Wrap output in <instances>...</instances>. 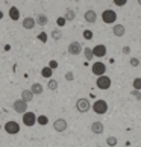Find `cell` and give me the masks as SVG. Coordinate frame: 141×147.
I'll return each mask as SVG.
<instances>
[{
    "mask_svg": "<svg viewBox=\"0 0 141 147\" xmlns=\"http://www.w3.org/2000/svg\"><path fill=\"white\" fill-rule=\"evenodd\" d=\"M0 129H2V124H0Z\"/></svg>",
    "mask_w": 141,
    "mask_h": 147,
    "instance_id": "f35d334b",
    "label": "cell"
},
{
    "mask_svg": "<svg viewBox=\"0 0 141 147\" xmlns=\"http://www.w3.org/2000/svg\"><path fill=\"white\" fill-rule=\"evenodd\" d=\"M5 132L9 135H17L20 132V124L17 121H14V120H11V121L5 123Z\"/></svg>",
    "mask_w": 141,
    "mask_h": 147,
    "instance_id": "277c9868",
    "label": "cell"
},
{
    "mask_svg": "<svg viewBox=\"0 0 141 147\" xmlns=\"http://www.w3.org/2000/svg\"><path fill=\"white\" fill-rule=\"evenodd\" d=\"M90 108H91V103L88 99H85V97H82V99H79L78 102H76V109H78L79 112H88L90 111Z\"/></svg>",
    "mask_w": 141,
    "mask_h": 147,
    "instance_id": "5b68a950",
    "label": "cell"
},
{
    "mask_svg": "<svg viewBox=\"0 0 141 147\" xmlns=\"http://www.w3.org/2000/svg\"><path fill=\"white\" fill-rule=\"evenodd\" d=\"M2 18H3V12L0 11V20H2Z\"/></svg>",
    "mask_w": 141,
    "mask_h": 147,
    "instance_id": "8d00e7d4",
    "label": "cell"
},
{
    "mask_svg": "<svg viewBox=\"0 0 141 147\" xmlns=\"http://www.w3.org/2000/svg\"><path fill=\"white\" fill-rule=\"evenodd\" d=\"M64 23H65V18H64V17L58 18V26H64Z\"/></svg>",
    "mask_w": 141,
    "mask_h": 147,
    "instance_id": "d590c367",
    "label": "cell"
},
{
    "mask_svg": "<svg viewBox=\"0 0 141 147\" xmlns=\"http://www.w3.org/2000/svg\"><path fill=\"white\" fill-rule=\"evenodd\" d=\"M111 79L108 78V76L105 74H102V76H97V80H96V85H97V88L99 90H109L111 88Z\"/></svg>",
    "mask_w": 141,
    "mask_h": 147,
    "instance_id": "3957f363",
    "label": "cell"
},
{
    "mask_svg": "<svg viewBox=\"0 0 141 147\" xmlns=\"http://www.w3.org/2000/svg\"><path fill=\"white\" fill-rule=\"evenodd\" d=\"M8 15H9V18L12 20V21H17L20 18V11L17 6H11L9 11H8Z\"/></svg>",
    "mask_w": 141,
    "mask_h": 147,
    "instance_id": "9a60e30c",
    "label": "cell"
},
{
    "mask_svg": "<svg viewBox=\"0 0 141 147\" xmlns=\"http://www.w3.org/2000/svg\"><path fill=\"white\" fill-rule=\"evenodd\" d=\"M35 123H36V115L34 112H28V111H26L23 114V124H24V126H28V127H30V126H34Z\"/></svg>",
    "mask_w": 141,
    "mask_h": 147,
    "instance_id": "52a82bcc",
    "label": "cell"
},
{
    "mask_svg": "<svg viewBox=\"0 0 141 147\" xmlns=\"http://www.w3.org/2000/svg\"><path fill=\"white\" fill-rule=\"evenodd\" d=\"M12 109L17 112V114H24L26 111H28V103H26L24 100L18 99V100H15L12 103Z\"/></svg>",
    "mask_w": 141,
    "mask_h": 147,
    "instance_id": "8992f818",
    "label": "cell"
},
{
    "mask_svg": "<svg viewBox=\"0 0 141 147\" xmlns=\"http://www.w3.org/2000/svg\"><path fill=\"white\" fill-rule=\"evenodd\" d=\"M64 18H65V21H73L76 18V12L73 9H65V14H64Z\"/></svg>",
    "mask_w": 141,
    "mask_h": 147,
    "instance_id": "ffe728a7",
    "label": "cell"
},
{
    "mask_svg": "<svg viewBox=\"0 0 141 147\" xmlns=\"http://www.w3.org/2000/svg\"><path fill=\"white\" fill-rule=\"evenodd\" d=\"M82 52H84V55H85V59H86V61H91V59L94 58V55H93V50H91L90 47H85Z\"/></svg>",
    "mask_w": 141,
    "mask_h": 147,
    "instance_id": "603a6c76",
    "label": "cell"
},
{
    "mask_svg": "<svg viewBox=\"0 0 141 147\" xmlns=\"http://www.w3.org/2000/svg\"><path fill=\"white\" fill-rule=\"evenodd\" d=\"M138 5H140V6H141V0H138Z\"/></svg>",
    "mask_w": 141,
    "mask_h": 147,
    "instance_id": "74e56055",
    "label": "cell"
},
{
    "mask_svg": "<svg viewBox=\"0 0 141 147\" xmlns=\"http://www.w3.org/2000/svg\"><path fill=\"white\" fill-rule=\"evenodd\" d=\"M129 64H131V67H134V68H137L138 65H140V59L138 58H131V61H129Z\"/></svg>",
    "mask_w": 141,
    "mask_h": 147,
    "instance_id": "f1b7e54d",
    "label": "cell"
},
{
    "mask_svg": "<svg viewBox=\"0 0 141 147\" xmlns=\"http://www.w3.org/2000/svg\"><path fill=\"white\" fill-rule=\"evenodd\" d=\"M35 23H36L38 26H41V28L47 26V23H49L47 15H44V14H38V15H36V18H35Z\"/></svg>",
    "mask_w": 141,
    "mask_h": 147,
    "instance_id": "e0dca14e",
    "label": "cell"
},
{
    "mask_svg": "<svg viewBox=\"0 0 141 147\" xmlns=\"http://www.w3.org/2000/svg\"><path fill=\"white\" fill-rule=\"evenodd\" d=\"M58 85H59L58 80L50 78V79H49V82H47V88L50 90V91H56V90H58Z\"/></svg>",
    "mask_w": 141,
    "mask_h": 147,
    "instance_id": "7402d4cb",
    "label": "cell"
},
{
    "mask_svg": "<svg viewBox=\"0 0 141 147\" xmlns=\"http://www.w3.org/2000/svg\"><path fill=\"white\" fill-rule=\"evenodd\" d=\"M65 79H67V80H74V74H73L72 71L65 73Z\"/></svg>",
    "mask_w": 141,
    "mask_h": 147,
    "instance_id": "836d02e7",
    "label": "cell"
},
{
    "mask_svg": "<svg viewBox=\"0 0 141 147\" xmlns=\"http://www.w3.org/2000/svg\"><path fill=\"white\" fill-rule=\"evenodd\" d=\"M91 50H93V55L97 56V58H103L106 55V46H103V44H97L96 47L91 49Z\"/></svg>",
    "mask_w": 141,
    "mask_h": 147,
    "instance_id": "8fae6325",
    "label": "cell"
},
{
    "mask_svg": "<svg viewBox=\"0 0 141 147\" xmlns=\"http://www.w3.org/2000/svg\"><path fill=\"white\" fill-rule=\"evenodd\" d=\"M38 40H40L41 42H46V41H47V34H46V32H41V34H38Z\"/></svg>",
    "mask_w": 141,
    "mask_h": 147,
    "instance_id": "1f68e13d",
    "label": "cell"
},
{
    "mask_svg": "<svg viewBox=\"0 0 141 147\" xmlns=\"http://www.w3.org/2000/svg\"><path fill=\"white\" fill-rule=\"evenodd\" d=\"M82 35H84V40H88V41H90V40H93V32H91L90 29L84 30V34H82Z\"/></svg>",
    "mask_w": 141,
    "mask_h": 147,
    "instance_id": "83f0119b",
    "label": "cell"
},
{
    "mask_svg": "<svg viewBox=\"0 0 141 147\" xmlns=\"http://www.w3.org/2000/svg\"><path fill=\"white\" fill-rule=\"evenodd\" d=\"M82 44L80 42H78V41H73V42H70V46H68V53L70 55H73V56H78V55H80L82 53Z\"/></svg>",
    "mask_w": 141,
    "mask_h": 147,
    "instance_id": "9c48e42d",
    "label": "cell"
},
{
    "mask_svg": "<svg viewBox=\"0 0 141 147\" xmlns=\"http://www.w3.org/2000/svg\"><path fill=\"white\" fill-rule=\"evenodd\" d=\"M23 2H26V0H23Z\"/></svg>",
    "mask_w": 141,
    "mask_h": 147,
    "instance_id": "60d3db41",
    "label": "cell"
},
{
    "mask_svg": "<svg viewBox=\"0 0 141 147\" xmlns=\"http://www.w3.org/2000/svg\"><path fill=\"white\" fill-rule=\"evenodd\" d=\"M103 130H105V126H103L102 121H94L93 124H91V132L96 134V135H102Z\"/></svg>",
    "mask_w": 141,
    "mask_h": 147,
    "instance_id": "4fadbf2b",
    "label": "cell"
},
{
    "mask_svg": "<svg viewBox=\"0 0 141 147\" xmlns=\"http://www.w3.org/2000/svg\"><path fill=\"white\" fill-rule=\"evenodd\" d=\"M93 111L96 112V114H99V115H102V114H106L108 112V103H106V100H103V99H99V100H96L94 103H93Z\"/></svg>",
    "mask_w": 141,
    "mask_h": 147,
    "instance_id": "7a4b0ae2",
    "label": "cell"
},
{
    "mask_svg": "<svg viewBox=\"0 0 141 147\" xmlns=\"http://www.w3.org/2000/svg\"><path fill=\"white\" fill-rule=\"evenodd\" d=\"M123 53H124V55H129V53H131V47H129V46H124V47H123Z\"/></svg>",
    "mask_w": 141,
    "mask_h": 147,
    "instance_id": "e575fe53",
    "label": "cell"
},
{
    "mask_svg": "<svg viewBox=\"0 0 141 147\" xmlns=\"http://www.w3.org/2000/svg\"><path fill=\"white\" fill-rule=\"evenodd\" d=\"M84 18H85V21L86 23H96L97 21V14H96V11H93V9H88L86 12L84 14Z\"/></svg>",
    "mask_w": 141,
    "mask_h": 147,
    "instance_id": "7c38bea8",
    "label": "cell"
},
{
    "mask_svg": "<svg viewBox=\"0 0 141 147\" xmlns=\"http://www.w3.org/2000/svg\"><path fill=\"white\" fill-rule=\"evenodd\" d=\"M132 88L141 91V78H135V79L132 80Z\"/></svg>",
    "mask_w": 141,
    "mask_h": 147,
    "instance_id": "cb8c5ba5",
    "label": "cell"
},
{
    "mask_svg": "<svg viewBox=\"0 0 141 147\" xmlns=\"http://www.w3.org/2000/svg\"><path fill=\"white\" fill-rule=\"evenodd\" d=\"M140 42H141V38H140Z\"/></svg>",
    "mask_w": 141,
    "mask_h": 147,
    "instance_id": "ab89813d",
    "label": "cell"
},
{
    "mask_svg": "<svg viewBox=\"0 0 141 147\" xmlns=\"http://www.w3.org/2000/svg\"><path fill=\"white\" fill-rule=\"evenodd\" d=\"M21 100H24L26 103H29L34 100V92H32L30 90H23L21 91Z\"/></svg>",
    "mask_w": 141,
    "mask_h": 147,
    "instance_id": "ac0fdd59",
    "label": "cell"
},
{
    "mask_svg": "<svg viewBox=\"0 0 141 147\" xmlns=\"http://www.w3.org/2000/svg\"><path fill=\"white\" fill-rule=\"evenodd\" d=\"M21 24H23V28H24V29H28V30L34 29L35 26H36V23H35V18H34V17H26V18H23V21H21Z\"/></svg>",
    "mask_w": 141,
    "mask_h": 147,
    "instance_id": "5bb4252c",
    "label": "cell"
},
{
    "mask_svg": "<svg viewBox=\"0 0 141 147\" xmlns=\"http://www.w3.org/2000/svg\"><path fill=\"white\" fill-rule=\"evenodd\" d=\"M132 97H135L137 100H141V92H140V90H132Z\"/></svg>",
    "mask_w": 141,
    "mask_h": 147,
    "instance_id": "4dcf8cb0",
    "label": "cell"
},
{
    "mask_svg": "<svg viewBox=\"0 0 141 147\" xmlns=\"http://www.w3.org/2000/svg\"><path fill=\"white\" fill-rule=\"evenodd\" d=\"M52 38H53L55 41H59V40L62 38V32L59 30V29H55V30L52 32Z\"/></svg>",
    "mask_w": 141,
    "mask_h": 147,
    "instance_id": "d4e9b609",
    "label": "cell"
},
{
    "mask_svg": "<svg viewBox=\"0 0 141 147\" xmlns=\"http://www.w3.org/2000/svg\"><path fill=\"white\" fill-rule=\"evenodd\" d=\"M106 144L109 146V147L117 146V138H115V137H108V138H106Z\"/></svg>",
    "mask_w": 141,
    "mask_h": 147,
    "instance_id": "4316f807",
    "label": "cell"
},
{
    "mask_svg": "<svg viewBox=\"0 0 141 147\" xmlns=\"http://www.w3.org/2000/svg\"><path fill=\"white\" fill-rule=\"evenodd\" d=\"M112 34L115 35V36H123L124 34H126V28H124L123 24H114Z\"/></svg>",
    "mask_w": 141,
    "mask_h": 147,
    "instance_id": "2e32d148",
    "label": "cell"
},
{
    "mask_svg": "<svg viewBox=\"0 0 141 147\" xmlns=\"http://www.w3.org/2000/svg\"><path fill=\"white\" fill-rule=\"evenodd\" d=\"M67 121L64 118H56L55 121H53V129L56 130V132H65V129H67Z\"/></svg>",
    "mask_w": 141,
    "mask_h": 147,
    "instance_id": "30bf717a",
    "label": "cell"
},
{
    "mask_svg": "<svg viewBox=\"0 0 141 147\" xmlns=\"http://www.w3.org/2000/svg\"><path fill=\"white\" fill-rule=\"evenodd\" d=\"M36 123L41 124V126H46V124L49 123V118L46 115H40V117H36Z\"/></svg>",
    "mask_w": 141,
    "mask_h": 147,
    "instance_id": "484cf974",
    "label": "cell"
},
{
    "mask_svg": "<svg viewBox=\"0 0 141 147\" xmlns=\"http://www.w3.org/2000/svg\"><path fill=\"white\" fill-rule=\"evenodd\" d=\"M43 85L41 84H38V82H35V84H32V86H30V91L34 92V96H40V94H43Z\"/></svg>",
    "mask_w": 141,
    "mask_h": 147,
    "instance_id": "d6986e66",
    "label": "cell"
},
{
    "mask_svg": "<svg viewBox=\"0 0 141 147\" xmlns=\"http://www.w3.org/2000/svg\"><path fill=\"white\" fill-rule=\"evenodd\" d=\"M41 76H43V78H46V79H50L52 76H53V70L47 65V67H44V68L41 70Z\"/></svg>",
    "mask_w": 141,
    "mask_h": 147,
    "instance_id": "44dd1931",
    "label": "cell"
},
{
    "mask_svg": "<svg viewBox=\"0 0 141 147\" xmlns=\"http://www.w3.org/2000/svg\"><path fill=\"white\" fill-rule=\"evenodd\" d=\"M102 20H103V23H106V24H115L117 12L112 9H105L103 12H102Z\"/></svg>",
    "mask_w": 141,
    "mask_h": 147,
    "instance_id": "6da1fadb",
    "label": "cell"
},
{
    "mask_svg": "<svg viewBox=\"0 0 141 147\" xmlns=\"http://www.w3.org/2000/svg\"><path fill=\"white\" fill-rule=\"evenodd\" d=\"M91 71H93V74L96 76H102V74H105L106 73V65L103 62H94L93 65H91Z\"/></svg>",
    "mask_w": 141,
    "mask_h": 147,
    "instance_id": "ba28073f",
    "label": "cell"
},
{
    "mask_svg": "<svg viewBox=\"0 0 141 147\" xmlns=\"http://www.w3.org/2000/svg\"><path fill=\"white\" fill-rule=\"evenodd\" d=\"M49 67H50L52 70H56V68H58V62L55 61V59H52V61L49 62Z\"/></svg>",
    "mask_w": 141,
    "mask_h": 147,
    "instance_id": "d6a6232c",
    "label": "cell"
},
{
    "mask_svg": "<svg viewBox=\"0 0 141 147\" xmlns=\"http://www.w3.org/2000/svg\"><path fill=\"white\" fill-rule=\"evenodd\" d=\"M112 2H114V5H115V6L121 8V6H124V5L128 3V0H112Z\"/></svg>",
    "mask_w": 141,
    "mask_h": 147,
    "instance_id": "f546056e",
    "label": "cell"
}]
</instances>
